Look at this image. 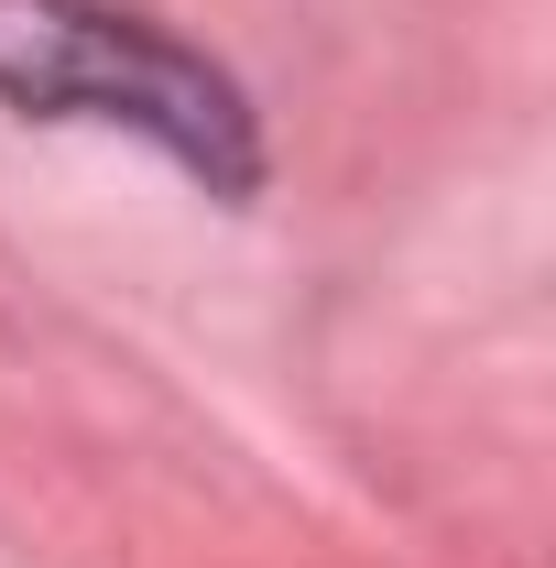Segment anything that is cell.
<instances>
[{
  "instance_id": "6da1fadb",
  "label": "cell",
  "mask_w": 556,
  "mask_h": 568,
  "mask_svg": "<svg viewBox=\"0 0 556 568\" xmlns=\"http://www.w3.org/2000/svg\"><path fill=\"white\" fill-rule=\"evenodd\" d=\"M0 99L22 121L132 132L218 197L262 186V142H251L240 88L197 44H175L164 22L110 11V0H0Z\"/></svg>"
}]
</instances>
